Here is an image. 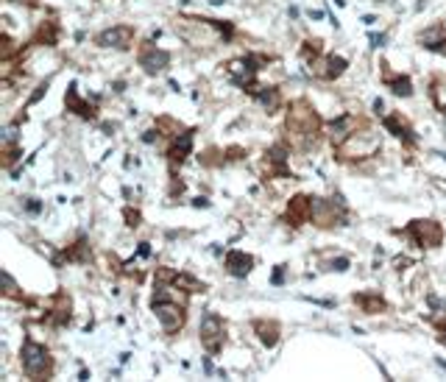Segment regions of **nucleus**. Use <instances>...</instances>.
Instances as JSON below:
<instances>
[{"mask_svg":"<svg viewBox=\"0 0 446 382\" xmlns=\"http://www.w3.org/2000/svg\"><path fill=\"white\" fill-rule=\"evenodd\" d=\"M170 56L165 53V50H159L156 45H148L142 47V53H139V67L148 73V76H156V73H162L165 67H168Z\"/></svg>","mask_w":446,"mask_h":382,"instance_id":"9","label":"nucleus"},{"mask_svg":"<svg viewBox=\"0 0 446 382\" xmlns=\"http://www.w3.org/2000/svg\"><path fill=\"white\" fill-rule=\"evenodd\" d=\"M343 70H346V59H340V56L312 59V76H315V78H323V81H332V78H338Z\"/></svg>","mask_w":446,"mask_h":382,"instance_id":"11","label":"nucleus"},{"mask_svg":"<svg viewBox=\"0 0 446 382\" xmlns=\"http://www.w3.org/2000/svg\"><path fill=\"white\" fill-rule=\"evenodd\" d=\"M156 310V318H159L162 329L168 332V335H173V332H178V329L184 327V310L176 304V301H165V304L154 307Z\"/></svg>","mask_w":446,"mask_h":382,"instance_id":"8","label":"nucleus"},{"mask_svg":"<svg viewBox=\"0 0 446 382\" xmlns=\"http://www.w3.org/2000/svg\"><path fill=\"white\" fill-rule=\"evenodd\" d=\"M441 340H444V343H446V327H444V338H441Z\"/></svg>","mask_w":446,"mask_h":382,"instance_id":"26","label":"nucleus"},{"mask_svg":"<svg viewBox=\"0 0 446 382\" xmlns=\"http://www.w3.org/2000/svg\"><path fill=\"white\" fill-rule=\"evenodd\" d=\"M385 84L391 86L396 95H410V92H413V86H410V78H404V76H401V78H385Z\"/></svg>","mask_w":446,"mask_h":382,"instance_id":"21","label":"nucleus"},{"mask_svg":"<svg viewBox=\"0 0 446 382\" xmlns=\"http://www.w3.org/2000/svg\"><path fill=\"white\" fill-rule=\"evenodd\" d=\"M385 128H388V131H393L396 137H404V140H410V128L401 123L399 115H388V117H385Z\"/></svg>","mask_w":446,"mask_h":382,"instance_id":"20","label":"nucleus"},{"mask_svg":"<svg viewBox=\"0 0 446 382\" xmlns=\"http://www.w3.org/2000/svg\"><path fill=\"white\" fill-rule=\"evenodd\" d=\"M329 271H349V257H338L329 262Z\"/></svg>","mask_w":446,"mask_h":382,"instance_id":"22","label":"nucleus"},{"mask_svg":"<svg viewBox=\"0 0 446 382\" xmlns=\"http://www.w3.org/2000/svg\"><path fill=\"white\" fill-rule=\"evenodd\" d=\"M254 329H257V335H260V340H262L265 346H276V340H279V327L273 324V321H257Z\"/></svg>","mask_w":446,"mask_h":382,"instance_id":"17","label":"nucleus"},{"mask_svg":"<svg viewBox=\"0 0 446 382\" xmlns=\"http://www.w3.org/2000/svg\"><path fill=\"white\" fill-rule=\"evenodd\" d=\"M312 223L318 226H340L346 220V212H343V201H323V198H312Z\"/></svg>","mask_w":446,"mask_h":382,"instance_id":"6","label":"nucleus"},{"mask_svg":"<svg viewBox=\"0 0 446 382\" xmlns=\"http://www.w3.org/2000/svg\"><path fill=\"white\" fill-rule=\"evenodd\" d=\"M131 37H134V28H131V25H115V28L98 34L95 42H98L100 47H129Z\"/></svg>","mask_w":446,"mask_h":382,"instance_id":"10","label":"nucleus"},{"mask_svg":"<svg viewBox=\"0 0 446 382\" xmlns=\"http://www.w3.org/2000/svg\"><path fill=\"white\" fill-rule=\"evenodd\" d=\"M318 126H321L318 115L310 109L304 101L296 103L290 109V115H287V131H290V137L299 142V145H310V142L315 140Z\"/></svg>","mask_w":446,"mask_h":382,"instance_id":"2","label":"nucleus"},{"mask_svg":"<svg viewBox=\"0 0 446 382\" xmlns=\"http://www.w3.org/2000/svg\"><path fill=\"white\" fill-rule=\"evenodd\" d=\"M418 42L424 47H432V50H446V28L444 25H432V28H427L418 37Z\"/></svg>","mask_w":446,"mask_h":382,"instance_id":"15","label":"nucleus"},{"mask_svg":"<svg viewBox=\"0 0 446 382\" xmlns=\"http://www.w3.org/2000/svg\"><path fill=\"white\" fill-rule=\"evenodd\" d=\"M64 103H67V109H70V112H76V115H81V117H92V106H89V103H84L81 98H78L76 86H70V92H67V98H64Z\"/></svg>","mask_w":446,"mask_h":382,"instance_id":"18","label":"nucleus"},{"mask_svg":"<svg viewBox=\"0 0 446 382\" xmlns=\"http://www.w3.org/2000/svg\"><path fill=\"white\" fill-rule=\"evenodd\" d=\"M354 301L362 307V312H379L385 307V301L377 293H360V296H354Z\"/></svg>","mask_w":446,"mask_h":382,"instance_id":"19","label":"nucleus"},{"mask_svg":"<svg viewBox=\"0 0 446 382\" xmlns=\"http://www.w3.org/2000/svg\"><path fill=\"white\" fill-rule=\"evenodd\" d=\"M25 210L31 212V215H39V212H42V204H39L37 198H28V204H25Z\"/></svg>","mask_w":446,"mask_h":382,"instance_id":"24","label":"nucleus"},{"mask_svg":"<svg viewBox=\"0 0 446 382\" xmlns=\"http://www.w3.org/2000/svg\"><path fill=\"white\" fill-rule=\"evenodd\" d=\"M282 279H285V265H279L276 271H273V279L270 282H273V285H282Z\"/></svg>","mask_w":446,"mask_h":382,"instance_id":"25","label":"nucleus"},{"mask_svg":"<svg viewBox=\"0 0 446 382\" xmlns=\"http://www.w3.org/2000/svg\"><path fill=\"white\" fill-rule=\"evenodd\" d=\"M287 218H290L293 226H301V223H307L312 218V198L307 195H296L287 207Z\"/></svg>","mask_w":446,"mask_h":382,"instance_id":"12","label":"nucleus"},{"mask_svg":"<svg viewBox=\"0 0 446 382\" xmlns=\"http://www.w3.org/2000/svg\"><path fill=\"white\" fill-rule=\"evenodd\" d=\"M251 265H254V259L248 257V254H243V251H229V254H226V271H229L231 276H237V279L248 276Z\"/></svg>","mask_w":446,"mask_h":382,"instance_id":"13","label":"nucleus"},{"mask_svg":"<svg viewBox=\"0 0 446 382\" xmlns=\"http://www.w3.org/2000/svg\"><path fill=\"white\" fill-rule=\"evenodd\" d=\"M407 234L415 240V246H421V249H435L444 240V229L435 220H413Z\"/></svg>","mask_w":446,"mask_h":382,"instance_id":"7","label":"nucleus"},{"mask_svg":"<svg viewBox=\"0 0 446 382\" xmlns=\"http://www.w3.org/2000/svg\"><path fill=\"white\" fill-rule=\"evenodd\" d=\"M198 335H201V346L215 354V351H221L223 340H226V324H223L221 315L207 312V315L201 318V324H198Z\"/></svg>","mask_w":446,"mask_h":382,"instance_id":"5","label":"nucleus"},{"mask_svg":"<svg viewBox=\"0 0 446 382\" xmlns=\"http://www.w3.org/2000/svg\"><path fill=\"white\" fill-rule=\"evenodd\" d=\"M176 28L195 47H212L215 42H221V37H229V28L221 25L218 20H178Z\"/></svg>","mask_w":446,"mask_h":382,"instance_id":"1","label":"nucleus"},{"mask_svg":"<svg viewBox=\"0 0 446 382\" xmlns=\"http://www.w3.org/2000/svg\"><path fill=\"white\" fill-rule=\"evenodd\" d=\"M190 151H192V131H184V134H178L176 137V142L170 145V151H168V159H170V165L176 168V165H181L190 156Z\"/></svg>","mask_w":446,"mask_h":382,"instance_id":"14","label":"nucleus"},{"mask_svg":"<svg viewBox=\"0 0 446 382\" xmlns=\"http://www.w3.org/2000/svg\"><path fill=\"white\" fill-rule=\"evenodd\" d=\"M3 282H6V296H17V285L11 279V273H3Z\"/></svg>","mask_w":446,"mask_h":382,"instance_id":"23","label":"nucleus"},{"mask_svg":"<svg viewBox=\"0 0 446 382\" xmlns=\"http://www.w3.org/2000/svg\"><path fill=\"white\" fill-rule=\"evenodd\" d=\"M354 126H357V120H354L352 115H346V117H340V120H335V123H332V142H335V145H340V142H343L349 134L354 131Z\"/></svg>","mask_w":446,"mask_h":382,"instance_id":"16","label":"nucleus"},{"mask_svg":"<svg viewBox=\"0 0 446 382\" xmlns=\"http://www.w3.org/2000/svg\"><path fill=\"white\" fill-rule=\"evenodd\" d=\"M340 156L343 159H365V156H374L379 151V140L371 131H352L346 140L338 145Z\"/></svg>","mask_w":446,"mask_h":382,"instance_id":"4","label":"nucleus"},{"mask_svg":"<svg viewBox=\"0 0 446 382\" xmlns=\"http://www.w3.org/2000/svg\"><path fill=\"white\" fill-rule=\"evenodd\" d=\"M20 363H23L25 377H31V380H42V377L53 374V360H50V351H47L42 343H34V340H25V343H23Z\"/></svg>","mask_w":446,"mask_h":382,"instance_id":"3","label":"nucleus"}]
</instances>
